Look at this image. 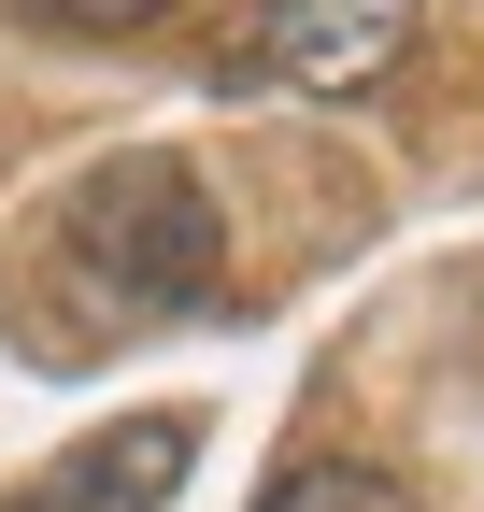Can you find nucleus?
<instances>
[{"label": "nucleus", "mask_w": 484, "mask_h": 512, "mask_svg": "<svg viewBox=\"0 0 484 512\" xmlns=\"http://www.w3.org/2000/svg\"><path fill=\"white\" fill-rule=\"evenodd\" d=\"M57 271L100 328H186L228 299V200L200 185V157L129 143L57 200Z\"/></svg>", "instance_id": "f257e3e1"}, {"label": "nucleus", "mask_w": 484, "mask_h": 512, "mask_svg": "<svg viewBox=\"0 0 484 512\" xmlns=\"http://www.w3.org/2000/svg\"><path fill=\"white\" fill-rule=\"evenodd\" d=\"M413 15L428 0H242L214 29V86L228 100H356V86H385Z\"/></svg>", "instance_id": "f03ea898"}, {"label": "nucleus", "mask_w": 484, "mask_h": 512, "mask_svg": "<svg viewBox=\"0 0 484 512\" xmlns=\"http://www.w3.org/2000/svg\"><path fill=\"white\" fill-rule=\"evenodd\" d=\"M186 470H200V413H114V427L72 441V456H43L0 512H171Z\"/></svg>", "instance_id": "7ed1b4c3"}, {"label": "nucleus", "mask_w": 484, "mask_h": 512, "mask_svg": "<svg viewBox=\"0 0 484 512\" xmlns=\"http://www.w3.org/2000/svg\"><path fill=\"white\" fill-rule=\"evenodd\" d=\"M257 512H413V484L371 470V456H299V470H271Z\"/></svg>", "instance_id": "20e7f679"}, {"label": "nucleus", "mask_w": 484, "mask_h": 512, "mask_svg": "<svg viewBox=\"0 0 484 512\" xmlns=\"http://www.w3.org/2000/svg\"><path fill=\"white\" fill-rule=\"evenodd\" d=\"M29 29H72V43H129V29H157V15H186V0H15Z\"/></svg>", "instance_id": "39448f33"}]
</instances>
